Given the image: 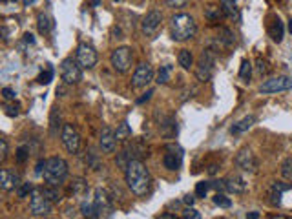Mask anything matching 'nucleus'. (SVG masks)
Here are the masks:
<instances>
[{
	"instance_id": "1",
	"label": "nucleus",
	"mask_w": 292,
	"mask_h": 219,
	"mask_svg": "<svg viewBox=\"0 0 292 219\" xmlns=\"http://www.w3.org/2000/svg\"><path fill=\"white\" fill-rule=\"evenodd\" d=\"M125 179L130 192L137 197H144L152 190V176H150V170L141 159H134V161L128 162V167L125 170Z\"/></svg>"
},
{
	"instance_id": "2",
	"label": "nucleus",
	"mask_w": 292,
	"mask_h": 219,
	"mask_svg": "<svg viewBox=\"0 0 292 219\" xmlns=\"http://www.w3.org/2000/svg\"><path fill=\"white\" fill-rule=\"evenodd\" d=\"M197 33V24L194 17H190L188 13H178L173 15L172 20H170V35H172L173 40L178 42H185V40H190Z\"/></svg>"
},
{
	"instance_id": "3",
	"label": "nucleus",
	"mask_w": 292,
	"mask_h": 219,
	"mask_svg": "<svg viewBox=\"0 0 292 219\" xmlns=\"http://www.w3.org/2000/svg\"><path fill=\"white\" fill-rule=\"evenodd\" d=\"M68 172H70V167L68 162L64 161L63 157H49L46 159V167H44V181L46 185H53V186H61L68 177Z\"/></svg>"
},
{
	"instance_id": "4",
	"label": "nucleus",
	"mask_w": 292,
	"mask_h": 219,
	"mask_svg": "<svg viewBox=\"0 0 292 219\" xmlns=\"http://www.w3.org/2000/svg\"><path fill=\"white\" fill-rule=\"evenodd\" d=\"M29 212L37 217H46V215L51 214L53 210V203L48 199V195L44 194L42 188H35L29 195Z\"/></svg>"
},
{
	"instance_id": "5",
	"label": "nucleus",
	"mask_w": 292,
	"mask_h": 219,
	"mask_svg": "<svg viewBox=\"0 0 292 219\" xmlns=\"http://www.w3.org/2000/svg\"><path fill=\"white\" fill-rule=\"evenodd\" d=\"M214 66H216V55L212 49H205L201 53V57L197 61L196 66V77L199 82H208L214 73Z\"/></svg>"
},
{
	"instance_id": "6",
	"label": "nucleus",
	"mask_w": 292,
	"mask_h": 219,
	"mask_svg": "<svg viewBox=\"0 0 292 219\" xmlns=\"http://www.w3.org/2000/svg\"><path fill=\"white\" fill-rule=\"evenodd\" d=\"M110 62L117 73H126L130 68H132V64H134V53H132V48L121 46V48L113 49V51H111Z\"/></svg>"
},
{
	"instance_id": "7",
	"label": "nucleus",
	"mask_w": 292,
	"mask_h": 219,
	"mask_svg": "<svg viewBox=\"0 0 292 219\" xmlns=\"http://www.w3.org/2000/svg\"><path fill=\"white\" fill-rule=\"evenodd\" d=\"M61 77H63L64 84L72 86L82 81V68L77 62V59L68 57L61 62Z\"/></svg>"
},
{
	"instance_id": "8",
	"label": "nucleus",
	"mask_w": 292,
	"mask_h": 219,
	"mask_svg": "<svg viewBox=\"0 0 292 219\" xmlns=\"http://www.w3.org/2000/svg\"><path fill=\"white\" fill-rule=\"evenodd\" d=\"M292 90V77L279 75V77H270L263 84L259 86V91L268 95V93H279V91H288Z\"/></svg>"
},
{
	"instance_id": "9",
	"label": "nucleus",
	"mask_w": 292,
	"mask_h": 219,
	"mask_svg": "<svg viewBox=\"0 0 292 219\" xmlns=\"http://www.w3.org/2000/svg\"><path fill=\"white\" fill-rule=\"evenodd\" d=\"M93 203L99 212V217H110L113 214V197L106 188H97L93 194Z\"/></svg>"
},
{
	"instance_id": "10",
	"label": "nucleus",
	"mask_w": 292,
	"mask_h": 219,
	"mask_svg": "<svg viewBox=\"0 0 292 219\" xmlns=\"http://www.w3.org/2000/svg\"><path fill=\"white\" fill-rule=\"evenodd\" d=\"M75 59H77V62L81 64L82 70H91V68L97 64V61H99V55H97L95 48H93L91 44L82 42V44H79V48H77Z\"/></svg>"
},
{
	"instance_id": "11",
	"label": "nucleus",
	"mask_w": 292,
	"mask_h": 219,
	"mask_svg": "<svg viewBox=\"0 0 292 219\" xmlns=\"http://www.w3.org/2000/svg\"><path fill=\"white\" fill-rule=\"evenodd\" d=\"M61 141H63L68 153H72V155L79 153V150H81V135H79V132H77V128L73 124H64L63 134H61Z\"/></svg>"
},
{
	"instance_id": "12",
	"label": "nucleus",
	"mask_w": 292,
	"mask_h": 219,
	"mask_svg": "<svg viewBox=\"0 0 292 219\" xmlns=\"http://www.w3.org/2000/svg\"><path fill=\"white\" fill-rule=\"evenodd\" d=\"M234 161H236V167L240 168V170L249 172V174H256V172H258V168H259L258 157H256L254 152H252V150H249V148H243V150H240Z\"/></svg>"
},
{
	"instance_id": "13",
	"label": "nucleus",
	"mask_w": 292,
	"mask_h": 219,
	"mask_svg": "<svg viewBox=\"0 0 292 219\" xmlns=\"http://www.w3.org/2000/svg\"><path fill=\"white\" fill-rule=\"evenodd\" d=\"M183 162V150L178 144H166L163 155V165L166 170H178Z\"/></svg>"
},
{
	"instance_id": "14",
	"label": "nucleus",
	"mask_w": 292,
	"mask_h": 219,
	"mask_svg": "<svg viewBox=\"0 0 292 219\" xmlns=\"http://www.w3.org/2000/svg\"><path fill=\"white\" fill-rule=\"evenodd\" d=\"M292 190V181L290 183H283V181H274L272 185L268 186L267 190V203L270 206H281V197L283 192Z\"/></svg>"
},
{
	"instance_id": "15",
	"label": "nucleus",
	"mask_w": 292,
	"mask_h": 219,
	"mask_svg": "<svg viewBox=\"0 0 292 219\" xmlns=\"http://www.w3.org/2000/svg\"><path fill=\"white\" fill-rule=\"evenodd\" d=\"M161 22H163V13L157 10H152L143 19V22H141V31L146 37H153L159 31V28H161Z\"/></svg>"
},
{
	"instance_id": "16",
	"label": "nucleus",
	"mask_w": 292,
	"mask_h": 219,
	"mask_svg": "<svg viewBox=\"0 0 292 219\" xmlns=\"http://www.w3.org/2000/svg\"><path fill=\"white\" fill-rule=\"evenodd\" d=\"M153 79V70L148 62H143L135 68L134 75H132V86L134 88H146Z\"/></svg>"
},
{
	"instance_id": "17",
	"label": "nucleus",
	"mask_w": 292,
	"mask_h": 219,
	"mask_svg": "<svg viewBox=\"0 0 292 219\" xmlns=\"http://www.w3.org/2000/svg\"><path fill=\"white\" fill-rule=\"evenodd\" d=\"M123 153L128 157V161H134V159H141L144 155H148V148L144 146L141 141H137V139H128Z\"/></svg>"
},
{
	"instance_id": "18",
	"label": "nucleus",
	"mask_w": 292,
	"mask_h": 219,
	"mask_svg": "<svg viewBox=\"0 0 292 219\" xmlns=\"http://www.w3.org/2000/svg\"><path fill=\"white\" fill-rule=\"evenodd\" d=\"M115 144H117L115 132L110 126H104V128L101 130V135H99V148H101V152L111 153L115 150Z\"/></svg>"
},
{
	"instance_id": "19",
	"label": "nucleus",
	"mask_w": 292,
	"mask_h": 219,
	"mask_svg": "<svg viewBox=\"0 0 292 219\" xmlns=\"http://www.w3.org/2000/svg\"><path fill=\"white\" fill-rule=\"evenodd\" d=\"M0 186H2V190H6V192L17 190L20 186V177L17 176L15 172L4 168V170L0 172Z\"/></svg>"
},
{
	"instance_id": "20",
	"label": "nucleus",
	"mask_w": 292,
	"mask_h": 219,
	"mask_svg": "<svg viewBox=\"0 0 292 219\" xmlns=\"http://www.w3.org/2000/svg\"><path fill=\"white\" fill-rule=\"evenodd\" d=\"M225 186L226 190L232 192V194H245L247 192V181L240 174H232L225 179Z\"/></svg>"
},
{
	"instance_id": "21",
	"label": "nucleus",
	"mask_w": 292,
	"mask_h": 219,
	"mask_svg": "<svg viewBox=\"0 0 292 219\" xmlns=\"http://www.w3.org/2000/svg\"><path fill=\"white\" fill-rule=\"evenodd\" d=\"M63 119H61V112L59 108H53L51 110V115H49V134L51 137H59V135L63 134Z\"/></svg>"
},
{
	"instance_id": "22",
	"label": "nucleus",
	"mask_w": 292,
	"mask_h": 219,
	"mask_svg": "<svg viewBox=\"0 0 292 219\" xmlns=\"http://www.w3.org/2000/svg\"><path fill=\"white\" fill-rule=\"evenodd\" d=\"M268 37L272 38L274 42H281L283 40V35H285V28H283V22L278 19V17H274L272 19V22L268 24Z\"/></svg>"
},
{
	"instance_id": "23",
	"label": "nucleus",
	"mask_w": 292,
	"mask_h": 219,
	"mask_svg": "<svg viewBox=\"0 0 292 219\" xmlns=\"http://www.w3.org/2000/svg\"><path fill=\"white\" fill-rule=\"evenodd\" d=\"M159 128H161V134H163L166 139L176 137V134H178V123H176V119H173L172 115L166 117L163 123L159 124Z\"/></svg>"
},
{
	"instance_id": "24",
	"label": "nucleus",
	"mask_w": 292,
	"mask_h": 219,
	"mask_svg": "<svg viewBox=\"0 0 292 219\" xmlns=\"http://www.w3.org/2000/svg\"><path fill=\"white\" fill-rule=\"evenodd\" d=\"M254 123H256V117L254 115H247V117H243L241 121H238V123L230 128V132L234 135H238V134H243V132H247V130H250L252 126H254Z\"/></svg>"
},
{
	"instance_id": "25",
	"label": "nucleus",
	"mask_w": 292,
	"mask_h": 219,
	"mask_svg": "<svg viewBox=\"0 0 292 219\" xmlns=\"http://www.w3.org/2000/svg\"><path fill=\"white\" fill-rule=\"evenodd\" d=\"M221 8H223V13L225 17L232 20L240 19V8H238V0H221Z\"/></svg>"
},
{
	"instance_id": "26",
	"label": "nucleus",
	"mask_w": 292,
	"mask_h": 219,
	"mask_svg": "<svg viewBox=\"0 0 292 219\" xmlns=\"http://www.w3.org/2000/svg\"><path fill=\"white\" fill-rule=\"evenodd\" d=\"M70 190H72V194L77 195V197H82V195L88 194L90 186H88L86 179H82V177H75V179L72 181V185H70Z\"/></svg>"
},
{
	"instance_id": "27",
	"label": "nucleus",
	"mask_w": 292,
	"mask_h": 219,
	"mask_svg": "<svg viewBox=\"0 0 292 219\" xmlns=\"http://www.w3.org/2000/svg\"><path fill=\"white\" fill-rule=\"evenodd\" d=\"M234 40H236L234 33H232L230 29H226V28L219 29V35H217V38H216V42L219 48H230V46L234 44Z\"/></svg>"
},
{
	"instance_id": "28",
	"label": "nucleus",
	"mask_w": 292,
	"mask_h": 219,
	"mask_svg": "<svg viewBox=\"0 0 292 219\" xmlns=\"http://www.w3.org/2000/svg\"><path fill=\"white\" fill-rule=\"evenodd\" d=\"M115 137H117V141H119V143H126L128 139H132V128H130V124L126 123V121H123V123L117 126Z\"/></svg>"
},
{
	"instance_id": "29",
	"label": "nucleus",
	"mask_w": 292,
	"mask_h": 219,
	"mask_svg": "<svg viewBox=\"0 0 292 219\" xmlns=\"http://www.w3.org/2000/svg\"><path fill=\"white\" fill-rule=\"evenodd\" d=\"M178 61L183 70H190V68L194 66V55H192L190 49H181L178 55Z\"/></svg>"
},
{
	"instance_id": "30",
	"label": "nucleus",
	"mask_w": 292,
	"mask_h": 219,
	"mask_svg": "<svg viewBox=\"0 0 292 219\" xmlns=\"http://www.w3.org/2000/svg\"><path fill=\"white\" fill-rule=\"evenodd\" d=\"M205 17H206V20L216 22V20L223 19L225 13H223V8H221V6H208V8L205 10Z\"/></svg>"
},
{
	"instance_id": "31",
	"label": "nucleus",
	"mask_w": 292,
	"mask_h": 219,
	"mask_svg": "<svg viewBox=\"0 0 292 219\" xmlns=\"http://www.w3.org/2000/svg\"><path fill=\"white\" fill-rule=\"evenodd\" d=\"M42 192L48 195V199L51 201L53 205H55V203H61V199H63V195H61V192L57 190V186L46 185V186H42Z\"/></svg>"
},
{
	"instance_id": "32",
	"label": "nucleus",
	"mask_w": 292,
	"mask_h": 219,
	"mask_svg": "<svg viewBox=\"0 0 292 219\" xmlns=\"http://www.w3.org/2000/svg\"><path fill=\"white\" fill-rule=\"evenodd\" d=\"M37 26H38V31L42 35H46L51 29V20H49V17L46 13H40L37 17Z\"/></svg>"
},
{
	"instance_id": "33",
	"label": "nucleus",
	"mask_w": 292,
	"mask_h": 219,
	"mask_svg": "<svg viewBox=\"0 0 292 219\" xmlns=\"http://www.w3.org/2000/svg\"><path fill=\"white\" fill-rule=\"evenodd\" d=\"M81 214L84 215V217H90V219L99 217V212H97L95 203H93V201H91V203H82L81 205Z\"/></svg>"
},
{
	"instance_id": "34",
	"label": "nucleus",
	"mask_w": 292,
	"mask_h": 219,
	"mask_svg": "<svg viewBox=\"0 0 292 219\" xmlns=\"http://www.w3.org/2000/svg\"><path fill=\"white\" fill-rule=\"evenodd\" d=\"M256 70H258L259 77H267L268 73H270V64H268V61H265L263 57H258L256 59Z\"/></svg>"
},
{
	"instance_id": "35",
	"label": "nucleus",
	"mask_w": 292,
	"mask_h": 219,
	"mask_svg": "<svg viewBox=\"0 0 292 219\" xmlns=\"http://www.w3.org/2000/svg\"><path fill=\"white\" fill-rule=\"evenodd\" d=\"M170 75H172V66L170 64L161 66V70L157 72V84H166L170 81Z\"/></svg>"
},
{
	"instance_id": "36",
	"label": "nucleus",
	"mask_w": 292,
	"mask_h": 219,
	"mask_svg": "<svg viewBox=\"0 0 292 219\" xmlns=\"http://www.w3.org/2000/svg\"><path fill=\"white\" fill-rule=\"evenodd\" d=\"M240 77L243 79L245 82L250 81V77H252V64L249 61H243L241 62V68H240Z\"/></svg>"
},
{
	"instance_id": "37",
	"label": "nucleus",
	"mask_w": 292,
	"mask_h": 219,
	"mask_svg": "<svg viewBox=\"0 0 292 219\" xmlns=\"http://www.w3.org/2000/svg\"><path fill=\"white\" fill-rule=\"evenodd\" d=\"M28 157H29V146H26V144L19 146V150H17V153H15L17 162H19V165H24V162L28 161Z\"/></svg>"
},
{
	"instance_id": "38",
	"label": "nucleus",
	"mask_w": 292,
	"mask_h": 219,
	"mask_svg": "<svg viewBox=\"0 0 292 219\" xmlns=\"http://www.w3.org/2000/svg\"><path fill=\"white\" fill-rule=\"evenodd\" d=\"M281 176L287 181H292V157H287L281 162Z\"/></svg>"
},
{
	"instance_id": "39",
	"label": "nucleus",
	"mask_w": 292,
	"mask_h": 219,
	"mask_svg": "<svg viewBox=\"0 0 292 219\" xmlns=\"http://www.w3.org/2000/svg\"><path fill=\"white\" fill-rule=\"evenodd\" d=\"M214 205L221 206V208H230V206H232V201H230V197H226V195L217 192V194L214 195Z\"/></svg>"
},
{
	"instance_id": "40",
	"label": "nucleus",
	"mask_w": 292,
	"mask_h": 219,
	"mask_svg": "<svg viewBox=\"0 0 292 219\" xmlns=\"http://www.w3.org/2000/svg\"><path fill=\"white\" fill-rule=\"evenodd\" d=\"M4 110H6V115L17 117V115L20 114V104L19 102H15V100H11V102H8V104L4 106Z\"/></svg>"
},
{
	"instance_id": "41",
	"label": "nucleus",
	"mask_w": 292,
	"mask_h": 219,
	"mask_svg": "<svg viewBox=\"0 0 292 219\" xmlns=\"http://www.w3.org/2000/svg\"><path fill=\"white\" fill-rule=\"evenodd\" d=\"M35 188L31 186V183H20V186L17 188V195L22 199V197H26V195H31V192Z\"/></svg>"
},
{
	"instance_id": "42",
	"label": "nucleus",
	"mask_w": 292,
	"mask_h": 219,
	"mask_svg": "<svg viewBox=\"0 0 292 219\" xmlns=\"http://www.w3.org/2000/svg\"><path fill=\"white\" fill-rule=\"evenodd\" d=\"M208 190H210V181H199L196 185V195L197 197H205Z\"/></svg>"
},
{
	"instance_id": "43",
	"label": "nucleus",
	"mask_w": 292,
	"mask_h": 219,
	"mask_svg": "<svg viewBox=\"0 0 292 219\" xmlns=\"http://www.w3.org/2000/svg\"><path fill=\"white\" fill-rule=\"evenodd\" d=\"M51 79H53V70H51V68H48L46 72H42L40 75L37 77V82H38V84H49V82H51Z\"/></svg>"
},
{
	"instance_id": "44",
	"label": "nucleus",
	"mask_w": 292,
	"mask_h": 219,
	"mask_svg": "<svg viewBox=\"0 0 292 219\" xmlns=\"http://www.w3.org/2000/svg\"><path fill=\"white\" fill-rule=\"evenodd\" d=\"M84 161H86V165H90L93 170H97L99 168V159H97V155L93 152H86V157H84Z\"/></svg>"
},
{
	"instance_id": "45",
	"label": "nucleus",
	"mask_w": 292,
	"mask_h": 219,
	"mask_svg": "<svg viewBox=\"0 0 292 219\" xmlns=\"http://www.w3.org/2000/svg\"><path fill=\"white\" fill-rule=\"evenodd\" d=\"M183 217H185V219H201V214H199L196 208L188 206V208L183 210Z\"/></svg>"
},
{
	"instance_id": "46",
	"label": "nucleus",
	"mask_w": 292,
	"mask_h": 219,
	"mask_svg": "<svg viewBox=\"0 0 292 219\" xmlns=\"http://www.w3.org/2000/svg\"><path fill=\"white\" fill-rule=\"evenodd\" d=\"M8 159V141L0 139V162H4Z\"/></svg>"
},
{
	"instance_id": "47",
	"label": "nucleus",
	"mask_w": 292,
	"mask_h": 219,
	"mask_svg": "<svg viewBox=\"0 0 292 219\" xmlns=\"http://www.w3.org/2000/svg\"><path fill=\"white\" fill-rule=\"evenodd\" d=\"M2 97H4L6 100H15L17 91H15L13 88H10V86H6V88H2Z\"/></svg>"
},
{
	"instance_id": "48",
	"label": "nucleus",
	"mask_w": 292,
	"mask_h": 219,
	"mask_svg": "<svg viewBox=\"0 0 292 219\" xmlns=\"http://www.w3.org/2000/svg\"><path fill=\"white\" fill-rule=\"evenodd\" d=\"M210 188H214V190H217V192L226 190V186H225V179H223V181H210Z\"/></svg>"
},
{
	"instance_id": "49",
	"label": "nucleus",
	"mask_w": 292,
	"mask_h": 219,
	"mask_svg": "<svg viewBox=\"0 0 292 219\" xmlns=\"http://www.w3.org/2000/svg\"><path fill=\"white\" fill-rule=\"evenodd\" d=\"M188 0H166V4L170 8H183V6H187Z\"/></svg>"
},
{
	"instance_id": "50",
	"label": "nucleus",
	"mask_w": 292,
	"mask_h": 219,
	"mask_svg": "<svg viewBox=\"0 0 292 219\" xmlns=\"http://www.w3.org/2000/svg\"><path fill=\"white\" fill-rule=\"evenodd\" d=\"M44 167H46V161H44V159H40V161L37 162V167H35V174H37V176H42V174H44Z\"/></svg>"
},
{
	"instance_id": "51",
	"label": "nucleus",
	"mask_w": 292,
	"mask_h": 219,
	"mask_svg": "<svg viewBox=\"0 0 292 219\" xmlns=\"http://www.w3.org/2000/svg\"><path fill=\"white\" fill-rule=\"evenodd\" d=\"M152 93H153V91H152V90H150V91H146V93H144V95H143V97H141V99H137V104H143L144 100H148V99H150V97H152Z\"/></svg>"
},
{
	"instance_id": "52",
	"label": "nucleus",
	"mask_w": 292,
	"mask_h": 219,
	"mask_svg": "<svg viewBox=\"0 0 292 219\" xmlns=\"http://www.w3.org/2000/svg\"><path fill=\"white\" fill-rule=\"evenodd\" d=\"M183 201H185V205H187V206H192V205H194V201H196V197H194V195H187V197H185Z\"/></svg>"
},
{
	"instance_id": "53",
	"label": "nucleus",
	"mask_w": 292,
	"mask_h": 219,
	"mask_svg": "<svg viewBox=\"0 0 292 219\" xmlns=\"http://www.w3.org/2000/svg\"><path fill=\"white\" fill-rule=\"evenodd\" d=\"M24 40H26L28 44H33V42H35V37H33L31 33H26V35H24Z\"/></svg>"
},
{
	"instance_id": "54",
	"label": "nucleus",
	"mask_w": 292,
	"mask_h": 219,
	"mask_svg": "<svg viewBox=\"0 0 292 219\" xmlns=\"http://www.w3.org/2000/svg\"><path fill=\"white\" fill-rule=\"evenodd\" d=\"M247 217H249V219H258L259 214H258V212H249V214H247Z\"/></svg>"
},
{
	"instance_id": "55",
	"label": "nucleus",
	"mask_w": 292,
	"mask_h": 219,
	"mask_svg": "<svg viewBox=\"0 0 292 219\" xmlns=\"http://www.w3.org/2000/svg\"><path fill=\"white\" fill-rule=\"evenodd\" d=\"M161 217L163 219H176V215L173 214H161Z\"/></svg>"
},
{
	"instance_id": "56",
	"label": "nucleus",
	"mask_w": 292,
	"mask_h": 219,
	"mask_svg": "<svg viewBox=\"0 0 292 219\" xmlns=\"http://www.w3.org/2000/svg\"><path fill=\"white\" fill-rule=\"evenodd\" d=\"M270 219H287V215L278 214V215H270Z\"/></svg>"
},
{
	"instance_id": "57",
	"label": "nucleus",
	"mask_w": 292,
	"mask_h": 219,
	"mask_svg": "<svg viewBox=\"0 0 292 219\" xmlns=\"http://www.w3.org/2000/svg\"><path fill=\"white\" fill-rule=\"evenodd\" d=\"M24 2V6H31V4H35V0H22Z\"/></svg>"
},
{
	"instance_id": "58",
	"label": "nucleus",
	"mask_w": 292,
	"mask_h": 219,
	"mask_svg": "<svg viewBox=\"0 0 292 219\" xmlns=\"http://www.w3.org/2000/svg\"><path fill=\"white\" fill-rule=\"evenodd\" d=\"M288 31L292 33V20H288Z\"/></svg>"
},
{
	"instance_id": "59",
	"label": "nucleus",
	"mask_w": 292,
	"mask_h": 219,
	"mask_svg": "<svg viewBox=\"0 0 292 219\" xmlns=\"http://www.w3.org/2000/svg\"><path fill=\"white\" fill-rule=\"evenodd\" d=\"M113 2H123V0H113Z\"/></svg>"
},
{
	"instance_id": "60",
	"label": "nucleus",
	"mask_w": 292,
	"mask_h": 219,
	"mask_svg": "<svg viewBox=\"0 0 292 219\" xmlns=\"http://www.w3.org/2000/svg\"><path fill=\"white\" fill-rule=\"evenodd\" d=\"M2 2H6V0H2Z\"/></svg>"
},
{
	"instance_id": "61",
	"label": "nucleus",
	"mask_w": 292,
	"mask_h": 219,
	"mask_svg": "<svg viewBox=\"0 0 292 219\" xmlns=\"http://www.w3.org/2000/svg\"><path fill=\"white\" fill-rule=\"evenodd\" d=\"M15 2H17V0H15Z\"/></svg>"
}]
</instances>
